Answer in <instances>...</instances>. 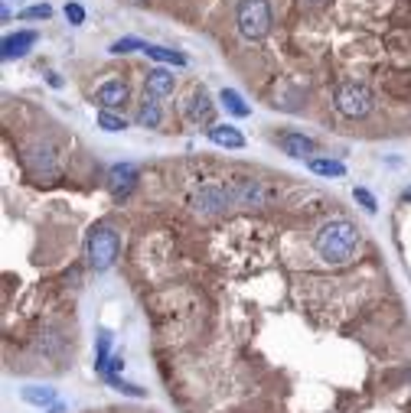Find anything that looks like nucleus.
Segmentation results:
<instances>
[{
    "instance_id": "nucleus-7",
    "label": "nucleus",
    "mask_w": 411,
    "mask_h": 413,
    "mask_svg": "<svg viewBox=\"0 0 411 413\" xmlns=\"http://www.w3.org/2000/svg\"><path fill=\"white\" fill-rule=\"evenodd\" d=\"M265 186H261L258 179H238L235 186H232V199H235V205H265Z\"/></svg>"
},
{
    "instance_id": "nucleus-4",
    "label": "nucleus",
    "mask_w": 411,
    "mask_h": 413,
    "mask_svg": "<svg viewBox=\"0 0 411 413\" xmlns=\"http://www.w3.org/2000/svg\"><path fill=\"white\" fill-rule=\"evenodd\" d=\"M333 105L343 117L356 121V117H366L372 111V95H369V88L362 82H343V85L336 88Z\"/></svg>"
},
{
    "instance_id": "nucleus-24",
    "label": "nucleus",
    "mask_w": 411,
    "mask_h": 413,
    "mask_svg": "<svg viewBox=\"0 0 411 413\" xmlns=\"http://www.w3.org/2000/svg\"><path fill=\"white\" fill-rule=\"evenodd\" d=\"M65 20L78 26V23L85 20V7H82V3H65Z\"/></svg>"
},
{
    "instance_id": "nucleus-17",
    "label": "nucleus",
    "mask_w": 411,
    "mask_h": 413,
    "mask_svg": "<svg viewBox=\"0 0 411 413\" xmlns=\"http://www.w3.org/2000/svg\"><path fill=\"white\" fill-rule=\"evenodd\" d=\"M160 117H163L160 101H157L153 95H147L144 98V105H141V111H137V121H141L144 128H160Z\"/></svg>"
},
{
    "instance_id": "nucleus-23",
    "label": "nucleus",
    "mask_w": 411,
    "mask_h": 413,
    "mask_svg": "<svg viewBox=\"0 0 411 413\" xmlns=\"http://www.w3.org/2000/svg\"><path fill=\"white\" fill-rule=\"evenodd\" d=\"M353 195H356V202L362 205V209H366V212H379V202H376V195H372L369 189L356 186V192H353Z\"/></svg>"
},
{
    "instance_id": "nucleus-1",
    "label": "nucleus",
    "mask_w": 411,
    "mask_h": 413,
    "mask_svg": "<svg viewBox=\"0 0 411 413\" xmlns=\"http://www.w3.org/2000/svg\"><path fill=\"white\" fill-rule=\"evenodd\" d=\"M314 247L320 261L330 267H343L349 264L359 251V231L356 225L346 222V218H333V222H326L314 238Z\"/></svg>"
},
{
    "instance_id": "nucleus-21",
    "label": "nucleus",
    "mask_w": 411,
    "mask_h": 413,
    "mask_svg": "<svg viewBox=\"0 0 411 413\" xmlns=\"http://www.w3.org/2000/svg\"><path fill=\"white\" fill-rule=\"evenodd\" d=\"M134 49H147V43H141V39H134V36H124V39H118V43L111 46V53L121 55V53H134Z\"/></svg>"
},
{
    "instance_id": "nucleus-16",
    "label": "nucleus",
    "mask_w": 411,
    "mask_h": 413,
    "mask_svg": "<svg viewBox=\"0 0 411 413\" xmlns=\"http://www.w3.org/2000/svg\"><path fill=\"white\" fill-rule=\"evenodd\" d=\"M23 401L33 403V407H53L59 397H56L53 387H40V384H30V387H23Z\"/></svg>"
},
{
    "instance_id": "nucleus-3",
    "label": "nucleus",
    "mask_w": 411,
    "mask_h": 413,
    "mask_svg": "<svg viewBox=\"0 0 411 413\" xmlns=\"http://www.w3.org/2000/svg\"><path fill=\"white\" fill-rule=\"evenodd\" d=\"M85 257L95 270H108L115 261H118V234L111 231L108 225H98L88 231L85 241Z\"/></svg>"
},
{
    "instance_id": "nucleus-20",
    "label": "nucleus",
    "mask_w": 411,
    "mask_h": 413,
    "mask_svg": "<svg viewBox=\"0 0 411 413\" xmlns=\"http://www.w3.org/2000/svg\"><path fill=\"white\" fill-rule=\"evenodd\" d=\"M98 128L108 130V134H118V130H124L128 124H124V117L111 114V111H98Z\"/></svg>"
},
{
    "instance_id": "nucleus-11",
    "label": "nucleus",
    "mask_w": 411,
    "mask_h": 413,
    "mask_svg": "<svg viewBox=\"0 0 411 413\" xmlns=\"http://www.w3.org/2000/svg\"><path fill=\"white\" fill-rule=\"evenodd\" d=\"M186 117H190L193 124H199V121L209 124V121H212V101H209V95H206L203 88L190 95V101H186Z\"/></svg>"
},
{
    "instance_id": "nucleus-12",
    "label": "nucleus",
    "mask_w": 411,
    "mask_h": 413,
    "mask_svg": "<svg viewBox=\"0 0 411 413\" xmlns=\"http://www.w3.org/2000/svg\"><path fill=\"white\" fill-rule=\"evenodd\" d=\"M36 43V33L33 30H20L3 39V59H20V55L30 53V46Z\"/></svg>"
},
{
    "instance_id": "nucleus-27",
    "label": "nucleus",
    "mask_w": 411,
    "mask_h": 413,
    "mask_svg": "<svg viewBox=\"0 0 411 413\" xmlns=\"http://www.w3.org/2000/svg\"><path fill=\"white\" fill-rule=\"evenodd\" d=\"M401 199H405V202H411V189H405V195H401Z\"/></svg>"
},
{
    "instance_id": "nucleus-18",
    "label": "nucleus",
    "mask_w": 411,
    "mask_h": 413,
    "mask_svg": "<svg viewBox=\"0 0 411 413\" xmlns=\"http://www.w3.org/2000/svg\"><path fill=\"white\" fill-rule=\"evenodd\" d=\"M310 173H317V176H333V179H339V176H346V166L339 163V159H310Z\"/></svg>"
},
{
    "instance_id": "nucleus-8",
    "label": "nucleus",
    "mask_w": 411,
    "mask_h": 413,
    "mask_svg": "<svg viewBox=\"0 0 411 413\" xmlns=\"http://www.w3.org/2000/svg\"><path fill=\"white\" fill-rule=\"evenodd\" d=\"M95 98H98V105L105 107V111L121 107L124 101H128V85H124L121 78H111V82H105V85H98Z\"/></svg>"
},
{
    "instance_id": "nucleus-15",
    "label": "nucleus",
    "mask_w": 411,
    "mask_h": 413,
    "mask_svg": "<svg viewBox=\"0 0 411 413\" xmlns=\"http://www.w3.org/2000/svg\"><path fill=\"white\" fill-rule=\"evenodd\" d=\"M219 101L226 105V111H228L232 117H249V114H251V107L245 105V98L238 95L235 88H222V91H219Z\"/></svg>"
},
{
    "instance_id": "nucleus-22",
    "label": "nucleus",
    "mask_w": 411,
    "mask_h": 413,
    "mask_svg": "<svg viewBox=\"0 0 411 413\" xmlns=\"http://www.w3.org/2000/svg\"><path fill=\"white\" fill-rule=\"evenodd\" d=\"M53 17V7H46V3H36V7H26L20 13V20H49Z\"/></svg>"
},
{
    "instance_id": "nucleus-13",
    "label": "nucleus",
    "mask_w": 411,
    "mask_h": 413,
    "mask_svg": "<svg viewBox=\"0 0 411 413\" xmlns=\"http://www.w3.org/2000/svg\"><path fill=\"white\" fill-rule=\"evenodd\" d=\"M174 72H167V69H153V72H147V95L153 98H167L174 95Z\"/></svg>"
},
{
    "instance_id": "nucleus-9",
    "label": "nucleus",
    "mask_w": 411,
    "mask_h": 413,
    "mask_svg": "<svg viewBox=\"0 0 411 413\" xmlns=\"http://www.w3.org/2000/svg\"><path fill=\"white\" fill-rule=\"evenodd\" d=\"M278 143H281V150L287 153V157H297V159L314 153V140L297 134V130H284V134H278Z\"/></svg>"
},
{
    "instance_id": "nucleus-2",
    "label": "nucleus",
    "mask_w": 411,
    "mask_h": 413,
    "mask_svg": "<svg viewBox=\"0 0 411 413\" xmlns=\"http://www.w3.org/2000/svg\"><path fill=\"white\" fill-rule=\"evenodd\" d=\"M235 23H238V33H242L249 43L265 39V36L271 33V7H268V0H238Z\"/></svg>"
},
{
    "instance_id": "nucleus-28",
    "label": "nucleus",
    "mask_w": 411,
    "mask_h": 413,
    "mask_svg": "<svg viewBox=\"0 0 411 413\" xmlns=\"http://www.w3.org/2000/svg\"><path fill=\"white\" fill-rule=\"evenodd\" d=\"M310 3H320V0H310Z\"/></svg>"
},
{
    "instance_id": "nucleus-19",
    "label": "nucleus",
    "mask_w": 411,
    "mask_h": 413,
    "mask_svg": "<svg viewBox=\"0 0 411 413\" xmlns=\"http://www.w3.org/2000/svg\"><path fill=\"white\" fill-rule=\"evenodd\" d=\"M144 53L151 55V59H157V62H163V65H186L190 62L183 53H176V49H163V46H147Z\"/></svg>"
},
{
    "instance_id": "nucleus-26",
    "label": "nucleus",
    "mask_w": 411,
    "mask_h": 413,
    "mask_svg": "<svg viewBox=\"0 0 411 413\" xmlns=\"http://www.w3.org/2000/svg\"><path fill=\"white\" fill-rule=\"evenodd\" d=\"M46 413H65V403H62V401H56L53 407H46Z\"/></svg>"
},
{
    "instance_id": "nucleus-6",
    "label": "nucleus",
    "mask_w": 411,
    "mask_h": 413,
    "mask_svg": "<svg viewBox=\"0 0 411 413\" xmlns=\"http://www.w3.org/2000/svg\"><path fill=\"white\" fill-rule=\"evenodd\" d=\"M134 182H137V170H134L131 163H118V166H111V173H108V189H111V195L124 199V195L134 189Z\"/></svg>"
},
{
    "instance_id": "nucleus-10",
    "label": "nucleus",
    "mask_w": 411,
    "mask_h": 413,
    "mask_svg": "<svg viewBox=\"0 0 411 413\" xmlns=\"http://www.w3.org/2000/svg\"><path fill=\"white\" fill-rule=\"evenodd\" d=\"M30 163H33V173H36L40 179H53L56 173H59L53 147H36V150L30 153Z\"/></svg>"
},
{
    "instance_id": "nucleus-14",
    "label": "nucleus",
    "mask_w": 411,
    "mask_h": 413,
    "mask_svg": "<svg viewBox=\"0 0 411 413\" xmlns=\"http://www.w3.org/2000/svg\"><path fill=\"white\" fill-rule=\"evenodd\" d=\"M209 140H212L216 147H228V150L245 147V137H242L232 124H216V128H209Z\"/></svg>"
},
{
    "instance_id": "nucleus-5",
    "label": "nucleus",
    "mask_w": 411,
    "mask_h": 413,
    "mask_svg": "<svg viewBox=\"0 0 411 413\" xmlns=\"http://www.w3.org/2000/svg\"><path fill=\"white\" fill-rule=\"evenodd\" d=\"M232 186H219V182H206V186H199V189L193 192V199H190V205H193L196 215H206V218H216V215H222L232 205Z\"/></svg>"
},
{
    "instance_id": "nucleus-25",
    "label": "nucleus",
    "mask_w": 411,
    "mask_h": 413,
    "mask_svg": "<svg viewBox=\"0 0 411 413\" xmlns=\"http://www.w3.org/2000/svg\"><path fill=\"white\" fill-rule=\"evenodd\" d=\"M111 387H118L121 394H131V397H144V391L137 387V384H128V381H121V378H111Z\"/></svg>"
}]
</instances>
